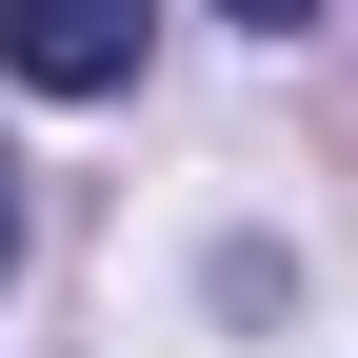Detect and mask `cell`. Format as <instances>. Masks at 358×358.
I'll return each mask as SVG.
<instances>
[{
    "instance_id": "cell-2",
    "label": "cell",
    "mask_w": 358,
    "mask_h": 358,
    "mask_svg": "<svg viewBox=\"0 0 358 358\" xmlns=\"http://www.w3.org/2000/svg\"><path fill=\"white\" fill-rule=\"evenodd\" d=\"M219 20H319V0H219Z\"/></svg>"
},
{
    "instance_id": "cell-3",
    "label": "cell",
    "mask_w": 358,
    "mask_h": 358,
    "mask_svg": "<svg viewBox=\"0 0 358 358\" xmlns=\"http://www.w3.org/2000/svg\"><path fill=\"white\" fill-rule=\"evenodd\" d=\"M0 259H20V159H0Z\"/></svg>"
},
{
    "instance_id": "cell-1",
    "label": "cell",
    "mask_w": 358,
    "mask_h": 358,
    "mask_svg": "<svg viewBox=\"0 0 358 358\" xmlns=\"http://www.w3.org/2000/svg\"><path fill=\"white\" fill-rule=\"evenodd\" d=\"M0 80H40V100H120V80H140V0H0Z\"/></svg>"
}]
</instances>
